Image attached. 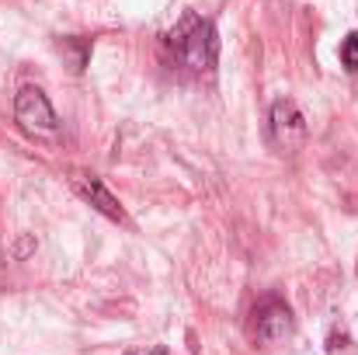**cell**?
Returning <instances> with one entry per match:
<instances>
[{"label":"cell","instance_id":"obj_2","mask_svg":"<svg viewBox=\"0 0 358 355\" xmlns=\"http://www.w3.org/2000/svg\"><path fill=\"white\" fill-rule=\"evenodd\" d=\"M14 118H17V125L24 132H31L38 139H52L59 132V118L52 112L45 91L42 88H31V84L17 91V98H14Z\"/></svg>","mask_w":358,"mask_h":355},{"label":"cell","instance_id":"obj_8","mask_svg":"<svg viewBox=\"0 0 358 355\" xmlns=\"http://www.w3.org/2000/svg\"><path fill=\"white\" fill-rule=\"evenodd\" d=\"M125 355H171L164 345H146V349H129Z\"/></svg>","mask_w":358,"mask_h":355},{"label":"cell","instance_id":"obj_1","mask_svg":"<svg viewBox=\"0 0 358 355\" xmlns=\"http://www.w3.org/2000/svg\"><path fill=\"white\" fill-rule=\"evenodd\" d=\"M167 46L174 49V56L195 70V74H209L216 67V56H220V35H216V25L199 18V14H185L174 32L167 35Z\"/></svg>","mask_w":358,"mask_h":355},{"label":"cell","instance_id":"obj_3","mask_svg":"<svg viewBox=\"0 0 358 355\" xmlns=\"http://www.w3.org/2000/svg\"><path fill=\"white\" fill-rule=\"evenodd\" d=\"M271 136H275V143H278L282 153H296V150L306 143L310 125H306L303 109H299L292 98H278V102L271 105Z\"/></svg>","mask_w":358,"mask_h":355},{"label":"cell","instance_id":"obj_5","mask_svg":"<svg viewBox=\"0 0 358 355\" xmlns=\"http://www.w3.org/2000/svg\"><path fill=\"white\" fill-rule=\"evenodd\" d=\"M70 185H73V192H77L84 202H91L98 213H105L108 220L125 223V209L119 206V199L108 192V185H105L101 178H94V174H73V178H70Z\"/></svg>","mask_w":358,"mask_h":355},{"label":"cell","instance_id":"obj_6","mask_svg":"<svg viewBox=\"0 0 358 355\" xmlns=\"http://www.w3.org/2000/svg\"><path fill=\"white\" fill-rule=\"evenodd\" d=\"M59 53H66L70 56V70L80 74L84 63H87V56H91V42L87 39H63L59 42Z\"/></svg>","mask_w":358,"mask_h":355},{"label":"cell","instance_id":"obj_7","mask_svg":"<svg viewBox=\"0 0 358 355\" xmlns=\"http://www.w3.org/2000/svg\"><path fill=\"white\" fill-rule=\"evenodd\" d=\"M341 63L355 74L358 70V35H348L345 42H341Z\"/></svg>","mask_w":358,"mask_h":355},{"label":"cell","instance_id":"obj_4","mask_svg":"<svg viewBox=\"0 0 358 355\" xmlns=\"http://www.w3.org/2000/svg\"><path fill=\"white\" fill-rule=\"evenodd\" d=\"M292 331V310L282 300H264L254 310V338L261 345H275Z\"/></svg>","mask_w":358,"mask_h":355}]
</instances>
